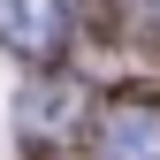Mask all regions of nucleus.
I'll use <instances>...</instances> for the list:
<instances>
[{"instance_id": "f03ea898", "label": "nucleus", "mask_w": 160, "mask_h": 160, "mask_svg": "<svg viewBox=\"0 0 160 160\" xmlns=\"http://www.w3.org/2000/svg\"><path fill=\"white\" fill-rule=\"evenodd\" d=\"M99 152L107 160H160V99H114Z\"/></svg>"}, {"instance_id": "f257e3e1", "label": "nucleus", "mask_w": 160, "mask_h": 160, "mask_svg": "<svg viewBox=\"0 0 160 160\" xmlns=\"http://www.w3.org/2000/svg\"><path fill=\"white\" fill-rule=\"evenodd\" d=\"M61 31H69L61 0H0V46L31 53V61H53L61 53Z\"/></svg>"}]
</instances>
